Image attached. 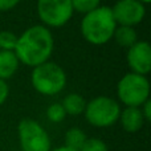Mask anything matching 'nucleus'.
<instances>
[{
    "label": "nucleus",
    "mask_w": 151,
    "mask_h": 151,
    "mask_svg": "<svg viewBox=\"0 0 151 151\" xmlns=\"http://www.w3.org/2000/svg\"><path fill=\"white\" fill-rule=\"evenodd\" d=\"M53 47L55 41L49 29L45 25H33L17 37L15 55L19 63L36 68L49 60Z\"/></svg>",
    "instance_id": "1"
},
{
    "label": "nucleus",
    "mask_w": 151,
    "mask_h": 151,
    "mask_svg": "<svg viewBox=\"0 0 151 151\" xmlns=\"http://www.w3.org/2000/svg\"><path fill=\"white\" fill-rule=\"evenodd\" d=\"M111 8L101 7L86 13L81 21V32L83 39L93 45H104L114 35L117 28Z\"/></svg>",
    "instance_id": "2"
},
{
    "label": "nucleus",
    "mask_w": 151,
    "mask_h": 151,
    "mask_svg": "<svg viewBox=\"0 0 151 151\" xmlns=\"http://www.w3.org/2000/svg\"><path fill=\"white\" fill-rule=\"evenodd\" d=\"M33 88L42 96H55L64 90L66 85V74L60 65L47 63L33 68L31 74Z\"/></svg>",
    "instance_id": "3"
},
{
    "label": "nucleus",
    "mask_w": 151,
    "mask_h": 151,
    "mask_svg": "<svg viewBox=\"0 0 151 151\" xmlns=\"http://www.w3.org/2000/svg\"><path fill=\"white\" fill-rule=\"evenodd\" d=\"M119 101L126 107H141L150 99V83L146 76L127 73L119 80L117 86Z\"/></svg>",
    "instance_id": "4"
},
{
    "label": "nucleus",
    "mask_w": 151,
    "mask_h": 151,
    "mask_svg": "<svg viewBox=\"0 0 151 151\" xmlns=\"http://www.w3.org/2000/svg\"><path fill=\"white\" fill-rule=\"evenodd\" d=\"M121 107L115 99L109 97L93 98L85 107L86 121L94 127H109L113 126L121 115Z\"/></svg>",
    "instance_id": "5"
},
{
    "label": "nucleus",
    "mask_w": 151,
    "mask_h": 151,
    "mask_svg": "<svg viewBox=\"0 0 151 151\" xmlns=\"http://www.w3.org/2000/svg\"><path fill=\"white\" fill-rule=\"evenodd\" d=\"M21 151H50V138L45 129L33 119H21L17 126Z\"/></svg>",
    "instance_id": "6"
},
{
    "label": "nucleus",
    "mask_w": 151,
    "mask_h": 151,
    "mask_svg": "<svg viewBox=\"0 0 151 151\" xmlns=\"http://www.w3.org/2000/svg\"><path fill=\"white\" fill-rule=\"evenodd\" d=\"M73 12L72 0H37V13L47 27L58 28L65 25Z\"/></svg>",
    "instance_id": "7"
},
{
    "label": "nucleus",
    "mask_w": 151,
    "mask_h": 151,
    "mask_svg": "<svg viewBox=\"0 0 151 151\" xmlns=\"http://www.w3.org/2000/svg\"><path fill=\"white\" fill-rule=\"evenodd\" d=\"M117 25L134 27L143 20L146 8L138 0H119L111 8Z\"/></svg>",
    "instance_id": "8"
},
{
    "label": "nucleus",
    "mask_w": 151,
    "mask_h": 151,
    "mask_svg": "<svg viewBox=\"0 0 151 151\" xmlns=\"http://www.w3.org/2000/svg\"><path fill=\"white\" fill-rule=\"evenodd\" d=\"M127 64L133 73L146 76L151 70V47L147 41H137L129 48Z\"/></svg>",
    "instance_id": "9"
},
{
    "label": "nucleus",
    "mask_w": 151,
    "mask_h": 151,
    "mask_svg": "<svg viewBox=\"0 0 151 151\" xmlns=\"http://www.w3.org/2000/svg\"><path fill=\"white\" fill-rule=\"evenodd\" d=\"M119 121L122 127L127 133H137L145 125V118L141 107H126L123 111H121Z\"/></svg>",
    "instance_id": "10"
},
{
    "label": "nucleus",
    "mask_w": 151,
    "mask_h": 151,
    "mask_svg": "<svg viewBox=\"0 0 151 151\" xmlns=\"http://www.w3.org/2000/svg\"><path fill=\"white\" fill-rule=\"evenodd\" d=\"M19 68V58L15 52L0 50V80L5 81L16 73Z\"/></svg>",
    "instance_id": "11"
},
{
    "label": "nucleus",
    "mask_w": 151,
    "mask_h": 151,
    "mask_svg": "<svg viewBox=\"0 0 151 151\" xmlns=\"http://www.w3.org/2000/svg\"><path fill=\"white\" fill-rule=\"evenodd\" d=\"M64 110L66 114L69 115H80L85 111L86 107V101L82 96L77 93H70L63 99L61 102Z\"/></svg>",
    "instance_id": "12"
},
{
    "label": "nucleus",
    "mask_w": 151,
    "mask_h": 151,
    "mask_svg": "<svg viewBox=\"0 0 151 151\" xmlns=\"http://www.w3.org/2000/svg\"><path fill=\"white\" fill-rule=\"evenodd\" d=\"M113 37L115 39L117 44H119L121 47H125V48L133 47V45L138 41V39H137V32L133 27H123V25L117 27Z\"/></svg>",
    "instance_id": "13"
},
{
    "label": "nucleus",
    "mask_w": 151,
    "mask_h": 151,
    "mask_svg": "<svg viewBox=\"0 0 151 151\" xmlns=\"http://www.w3.org/2000/svg\"><path fill=\"white\" fill-rule=\"evenodd\" d=\"M86 139H88V137H86V134L83 133L81 129L72 127V129H69L65 134V145H64V146L80 151V149L82 147V145L85 143Z\"/></svg>",
    "instance_id": "14"
},
{
    "label": "nucleus",
    "mask_w": 151,
    "mask_h": 151,
    "mask_svg": "<svg viewBox=\"0 0 151 151\" xmlns=\"http://www.w3.org/2000/svg\"><path fill=\"white\" fill-rule=\"evenodd\" d=\"M99 3L101 0H72V7H73V11L86 15V13L97 9L99 7Z\"/></svg>",
    "instance_id": "15"
},
{
    "label": "nucleus",
    "mask_w": 151,
    "mask_h": 151,
    "mask_svg": "<svg viewBox=\"0 0 151 151\" xmlns=\"http://www.w3.org/2000/svg\"><path fill=\"white\" fill-rule=\"evenodd\" d=\"M16 44H17V36L9 31L0 32V50H9L15 52Z\"/></svg>",
    "instance_id": "16"
},
{
    "label": "nucleus",
    "mask_w": 151,
    "mask_h": 151,
    "mask_svg": "<svg viewBox=\"0 0 151 151\" xmlns=\"http://www.w3.org/2000/svg\"><path fill=\"white\" fill-rule=\"evenodd\" d=\"M47 117L50 122L60 123L65 119L66 113H65V110H64V107L61 104H52L47 109Z\"/></svg>",
    "instance_id": "17"
},
{
    "label": "nucleus",
    "mask_w": 151,
    "mask_h": 151,
    "mask_svg": "<svg viewBox=\"0 0 151 151\" xmlns=\"http://www.w3.org/2000/svg\"><path fill=\"white\" fill-rule=\"evenodd\" d=\"M80 151H109V149H107V145L102 139L88 138L85 141V143L82 145V147L80 149Z\"/></svg>",
    "instance_id": "18"
},
{
    "label": "nucleus",
    "mask_w": 151,
    "mask_h": 151,
    "mask_svg": "<svg viewBox=\"0 0 151 151\" xmlns=\"http://www.w3.org/2000/svg\"><path fill=\"white\" fill-rule=\"evenodd\" d=\"M8 93H9V88H8L7 82L3 80H0V105H3L5 102L8 97Z\"/></svg>",
    "instance_id": "19"
},
{
    "label": "nucleus",
    "mask_w": 151,
    "mask_h": 151,
    "mask_svg": "<svg viewBox=\"0 0 151 151\" xmlns=\"http://www.w3.org/2000/svg\"><path fill=\"white\" fill-rule=\"evenodd\" d=\"M20 0H0V11H9L15 8Z\"/></svg>",
    "instance_id": "20"
},
{
    "label": "nucleus",
    "mask_w": 151,
    "mask_h": 151,
    "mask_svg": "<svg viewBox=\"0 0 151 151\" xmlns=\"http://www.w3.org/2000/svg\"><path fill=\"white\" fill-rule=\"evenodd\" d=\"M141 111H142V114H143L145 121H151V101L150 99H147L141 106Z\"/></svg>",
    "instance_id": "21"
},
{
    "label": "nucleus",
    "mask_w": 151,
    "mask_h": 151,
    "mask_svg": "<svg viewBox=\"0 0 151 151\" xmlns=\"http://www.w3.org/2000/svg\"><path fill=\"white\" fill-rule=\"evenodd\" d=\"M50 151H77V150L69 149V147H66V146H60V147H57V149H53V150H50Z\"/></svg>",
    "instance_id": "22"
},
{
    "label": "nucleus",
    "mask_w": 151,
    "mask_h": 151,
    "mask_svg": "<svg viewBox=\"0 0 151 151\" xmlns=\"http://www.w3.org/2000/svg\"><path fill=\"white\" fill-rule=\"evenodd\" d=\"M138 1H139V3H142V4L145 5V4H149V3L151 1V0H138Z\"/></svg>",
    "instance_id": "23"
}]
</instances>
